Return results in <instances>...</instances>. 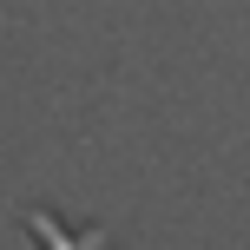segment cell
<instances>
[{"instance_id":"obj_1","label":"cell","mask_w":250,"mask_h":250,"mask_svg":"<svg viewBox=\"0 0 250 250\" xmlns=\"http://www.w3.org/2000/svg\"><path fill=\"white\" fill-rule=\"evenodd\" d=\"M26 224H33L40 250H99V237H92V230H66L53 211H26Z\"/></svg>"}]
</instances>
